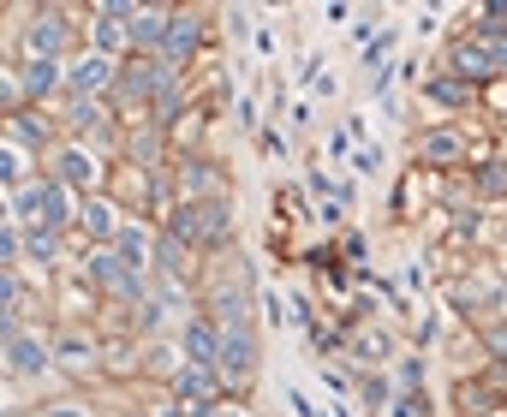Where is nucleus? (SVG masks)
Masks as SVG:
<instances>
[{"instance_id": "f257e3e1", "label": "nucleus", "mask_w": 507, "mask_h": 417, "mask_svg": "<svg viewBox=\"0 0 507 417\" xmlns=\"http://www.w3.org/2000/svg\"><path fill=\"white\" fill-rule=\"evenodd\" d=\"M215 370H221V381H245L251 376V328H245V322L227 328V346H221V357H215Z\"/></svg>"}, {"instance_id": "f03ea898", "label": "nucleus", "mask_w": 507, "mask_h": 417, "mask_svg": "<svg viewBox=\"0 0 507 417\" xmlns=\"http://www.w3.org/2000/svg\"><path fill=\"white\" fill-rule=\"evenodd\" d=\"M90 275H96V286H114L119 298H137V293H143V286H137V269L126 257H114V251L90 257Z\"/></svg>"}, {"instance_id": "7ed1b4c3", "label": "nucleus", "mask_w": 507, "mask_h": 417, "mask_svg": "<svg viewBox=\"0 0 507 417\" xmlns=\"http://www.w3.org/2000/svg\"><path fill=\"white\" fill-rule=\"evenodd\" d=\"M168 30H174L168 12H143V19H132V48L137 54H168Z\"/></svg>"}, {"instance_id": "20e7f679", "label": "nucleus", "mask_w": 507, "mask_h": 417, "mask_svg": "<svg viewBox=\"0 0 507 417\" xmlns=\"http://www.w3.org/2000/svg\"><path fill=\"white\" fill-rule=\"evenodd\" d=\"M6 364H12L19 376H42L48 352H42V340H30V334H6Z\"/></svg>"}, {"instance_id": "39448f33", "label": "nucleus", "mask_w": 507, "mask_h": 417, "mask_svg": "<svg viewBox=\"0 0 507 417\" xmlns=\"http://www.w3.org/2000/svg\"><path fill=\"white\" fill-rule=\"evenodd\" d=\"M215 376H221L215 364H197V370H179V381H174V388H179L185 399H209V394H215Z\"/></svg>"}, {"instance_id": "423d86ee", "label": "nucleus", "mask_w": 507, "mask_h": 417, "mask_svg": "<svg viewBox=\"0 0 507 417\" xmlns=\"http://www.w3.org/2000/svg\"><path fill=\"white\" fill-rule=\"evenodd\" d=\"M197 48V12H179L174 30H168V60H185Z\"/></svg>"}, {"instance_id": "0eeeda50", "label": "nucleus", "mask_w": 507, "mask_h": 417, "mask_svg": "<svg viewBox=\"0 0 507 417\" xmlns=\"http://www.w3.org/2000/svg\"><path fill=\"white\" fill-rule=\"evenodd\" d=\"M185 352H192L197 364H215V357H221V346H215V328H209V322H192V328H185Z\"/></svg>"}, {"instance_id": "6e6552de", "label": "nucleus", "mask_w": 507, "mask_h": 417, "mask_svg": "<svg viewBox=\"0 0 507 417\" xmlns=\"http://www.w3.org/2000/svg\"><path fill=\"white\" fill-rule=\"evenodd\" d=\"M454 72H466V78H489L495 60H489V48H454Z\"/></svg>"}, {"instance_id": "1a4fd4ad", "label": "nucleus", "mask_w": 507, "mask_h": 417, "mask_svg": "<svg viewBox=\"0 0 507 417\" xmlns=\"http://www.w3.org/2000/svg\"><path fill=\"white\" fill-rule=\"evenodd\" d=\"M60 42H66V24H54V19H42L37 30H30V48H37V60H48Z\"/></svg>"}, {"instance_id": "9d476101", "label": "nucleus", "mask_w": 507, "mask_h": 417, "mask_svg": "<svg viewBox=\"0 0 507 417\" xmlns=\"http://www.w3.org/2000/svg\"><path fill=\"white\" fill-rule=\"evenodd\" d=\"M126 36H132V30H126V19H114V12H102V19H96V48H102V54H108V48H119Z\"/></svg>"}, {"instance_id": "9b49d317", "label": "nucleus", "mask_w": 507, "mask_h": 417, "mask_svg": "<svg viewBox=\"0 0 507 417\" xmlns=\"http://www.w3.org/2000/svg\"><path fill=\"white\" fill-rule=\"evenodd\" d=\"M102 78H114V72H108V60H84L78 72H72V90H102Z\"/></svg>"}, {"instance_id": "f8f14e48", "label": "nucleus", "mask_w": 507, "mask_h": 417, "mask_svg": "<svg viewBox=\"0 0 507 417\" xmlns=\"http://www.w3.org/2000/svg\"><path fill=\"white\" fill-rule=\"evenodd\" d=\"M221 227H227V209H221V203H209V209H197V245H203V238H221Z\"/></svg>"}, {"instance_id": "ddd939ff", "label": "nucleus", "mask_w": 507, "mask_h": 417, "mask_svg": "<svg viewBox=\"0 0 507 417\" xmlns=\"http://www.w3.org/2000/svg\"><path fill=\"white\" fill-rule=\"evenodd\" d=\"M24 245H30V257H37V262H54V257H60V238H54V227H37V233L24 238Z\"/></svg>"}, {"instance_id": "4468645a", "label": "nucleus", "mask_w": 507, "mask_h": 417, "mask_svg": "<svg viewBox=\"0 0 507 417\" xmlns=\"http://www.w3.org/2000/svg\"><path fill=\"white\" fill-rule=\"evenodd\" d=\"M24 90H30V96H48V90H54V60H37V66L24 72Z\"/></svg>"}, {"instance_id": "2eb2a0df", "label": "nucleus", "mask_w": 507, "mask_h": 417, "mask_svg": "<svg viewBox=\"0 0 507 417\" xmlns=\"http://www.w3.org/2000/svg\"><path fill=\"white\" fill-rule=\"evenodd\" d=\"M60 173L72 179V185H84V179H90V156H84V149H60Z\"/></svg>"}, {"instance_id": "dca6fc26", "label": "nucleus", "mask_w": 507, "mask_h": 417, "mask_svg": "<svg viewBox=\"0 0 507 417\" xmlns=\"http://www.w3.org/2000/svg\"><path fill=\"white\" fill-rule=\"evenodd\" d=\"M72 221V197H66V185H48V227H66Z\"/></svg>"}, {"instance_id": "f3484780", "label": "nucleus", "mask_w": 507, "mask_h": 417, "mask_svg": "<svg viewBox=\"0 0 507 417\" xmlns=\"http://www.w3.org/2000/svg\"><path fill=\"white\" fill-rule=\"evenodd\" d=\"M84 227H90V233H102V238H108V233H119V227H114V215H108V203H90V209H84Z\"/></svg>"}, {"instance_id": "a211bd4d", "label": "nucleus", "mask_w": 507, "mask_h": 417, "mask_svg": "<svg viewBox=\"0 0 507 417\" xmlns=\"http://www.w3.org/2000/svg\"><path fill=\"white\" fill-rule=\"evenodd\" d=\"M12 132H19L24 143H42V138H48V125H42L37 114H19V119H12Z\"/></svg>"}, {"instance_id": "6ab92c4d", "label": "nucleus", "mask_w": 507, "mask_h": 417, "mask_svg": "<svg viewBox=\"0 0 507 417\" xmlns=\"http://www.w3.org/2000/svg\"><path fill=\"white\" fill-rule=\"evenodd\" d=\"M429 96H436V101H448V108H460V101H466V90H460V84H442V78H436V84H429Z\"/></svg>"}, {"instance_id": "aec40b11", "label": "nucleus", "mask_w": 507, "mask_h": 417, "mask_svg": "<svg viewBox=\"0 0 507 417\" xmlns=\"http://www.w3.org/2000/svg\"><path fill=\"white\" fill-rule=\"evenodd\" d=\"M156 257H161V269H174V275H179L185 251H179V238H161V245H156Z\"/></svg>"}, {"instance_id": "412c9836", "label": "nucleus", "mask_w": 507, "mask_h": 417, "mask_svg": "<svg viewBox=\"0 0 507 417\" xmlns=\"http://www.w3.org/2000/svg\"><path fill=\"white\" fill-rule=\"evenodd\" d=\"M119 257L137 269V262H143V233H119Z\"/></svg>"}, {"instance_id": "4be33fe9", "label": "nucleus", "mask_w": 507, "mask_h": 417, "mask_svg": "<svg viewBox=\"0 0 507 417\" xmlns=\"http://www.w3.org/2000/svg\"><path fill=\"white\" fill-rule=\"evenodd\" d=\"M203 185H209V167H197V161H192V167H185V191H192V197H197Z\"/></svg>"}, {"instance_id": "5701e85b", "label": "nucleus", "mask_w": 507, "mask_h": 417, "mask_svg": "<svg viewBox=\"0 0 507 417\" xmlns=\"http://www.w3.org/2000/svg\"><path fill=\"white\" fill-rule=\"evenodd\" d=\"M478 185H484V191H502L507 179H502V167H484V173H478Z\"/></svg>"}, {"instance_id": "b1692460", "label": "nucleus", "mask_w": 507, "mask_h": 417, "mask_svg": "<svg viewBox=\"0 0 507 417\" xmlns=\"http://www.w3.org/2000/svg\"><path fill=\"white\" fill-rule=\"evenodd\" d=\"M394 417H418V399H400V405H394Z\"/></svg>"}, {"instance_id": "393cba45", "label": "nucleus", "mask_w": 507, "mask_h": 417, "mask_svg": "<svg viewBox=\"0 0 507 417\" xmlns=\"http://www.w3.org/2000/svg\"><path fill=\"white\" fill-rule=\"evenodd\" d=\"M489 346H495V352L507 357V328H495V334H489Z\"/></svg>"}, {"instance_id": "a878e982", "label": "nucleus", "mask_w": 507, "mask_h": 417, "mask_svg": "<svg viewBox=\"0 0 507 417\" xmlns=\"http://www.w3.org/2000/svg\"><path fill=\"white\" fill-rule=\"evenodd\" d=\"M48 417H84V412H48Z\"/></svg>"}]
</instances>
